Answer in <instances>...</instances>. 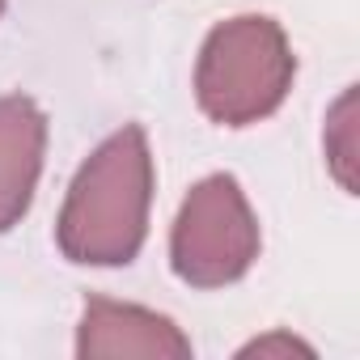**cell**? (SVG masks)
Here are the masks:
<instances>
[{
  "mask_svg": "<svg viewBox=\"0 0 360 360\" xmlns=\"http://www.w3.org/2000/svg\"><path fill=\"white\" fill-rule=\"evenodd\" d=\"M322 153H326V169L330 178L356 195L360 187V106H356V85H347L330 110H326V127H322Z\"/></svg>",
  "mask_w": 360,
  "mask_h": 360,
  "instance_id": "obj_6",
  "label": "cell"
},
{
  "mask_svg": "<svg viewBox=\"0 0 360 360\" xmlns=\"http://www.w3.org/2000/svg\"><path fill=\"white\" fill-rule=\"evenodd\" d=\"M153 208V153L140 123L106 136L85 165L60 208L56 242L68 263L81 267H127L148 238Z\"/></svg>",
  "mask_w": 360,
  "mask_h": 360,
  "instance_id": "obj_1",
  "label": "cell"
},
{
  "mask_svg": "<svg viewBox=\"0 0 360 360\" xmlns=\"http://www.w3.org/2000/svg\"><path fill=\"white\" fill-rule=\"evenodd\" d=\"M77 356L81 360H187L191 339L174 318L157 309L89 297L77 322Z\"/></svg>",
  "mask_w": 360,
  "mask_h": 360,
  "instance_id": "obj_4",
  "label": "cell"
},
{
  "mask_svg": "<svg viewBox=\"0 0 360 360\" xmlns=\"http://www.w3.org/2000/svg\"><path fill=\"white\" fill-rule=\"evenodd\" d=\"M259 217L233 174H208L187 191L169 229V267L191 288L238 284L259 259Z\"/></svg>",
  "mask_w": 360,
  "mask_h": 360,
  "instance_id": "obj_3",
  "label": "cell"
},
{
  "mask_svg": "<svg viewBox=\"0 0 360 360\" xmlns=\"http://www.w3.org/2000/svg\"><path fill=\"white\" fill-rule=\"evenodd\" d=\"M0 13H5V0H0Z\"/></svg>",
  "mask_w": 360,
  "mask_h": 360,
  "instance_id": "obj_8",
  "label": "cell"
},
{
  "mask_svg": "<svg viewBox=\"0 0 360 360\" xmlns=\"http://www.w3.org/2000/svg\"><path fill=\"white\" fill-rule=\"evenodd\" d=\"M238 356H259V360H292V356H305V360H314L318 352L305 339H297L292 330H267V335L250 339Z\"/></svg>",
  "mask_w": 360,
  "mask_h": 360,
  "instance_id": "obj_7",
  "label": "cell"
},
{
  "mask_svg": "<svg viewBox=\"0 0 360 360\" xmlns=\"http://www.w3.org/2000/svg\"><path fill=\"white\" fill-rule=\"evenodd\" d=\"M297 56L276 18L242 13L221 22L195 60V102L221 127H250L276 115L292 89Z\"/></svg>",
  "mask_w": 360,
  "mask_h": 360,
  "instance_id": "obj_2",
  "label": "cell"
},
{
  "mask_svg": "<svg viewBox=\"0 0 360 360\" xmlns=\"http://www.w3.org/2000/svg\"><path fill=\"white\" fill-rule=\"evenodd\" d=\"M47 157V115L34 98H0V233H9L34 204Z\"/></svg>",
  "mask_w": 360,
  "mask_h": 360,
  "instance_id": "obj_5",
  "label": "cell"
}]
</instances>
